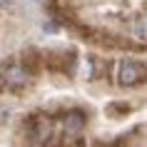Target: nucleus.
<instances>
[{
  "instance_id": "f257e3e1",
  "label": "nucleus",
  "mask_w": 147,
  "mask_h": 147,
  "mask_svg": "<svg viewBox=\"0 0 147 147\" xmlns=\"http://www.w3.org/2000/svg\"><path fill=\"white\" fill-rule=\"evenodd\" d=\"M142 80H147V67H142L140 62H132V60H125L122 65H120V70H117V82L120 85H137V82H142Z\"/></svg>"
},
{
  "instance_id": "f03ea898",
  "label": "nucleus",
  "mask_w": 147,
  "mask_h": 147,
  "mask_svg": "<svg viewBox=\"0 0 147 147\" xmlns=\"http://www.w3.org/2000/svg\"><path fill=\"white\" fill-rule=\"evenodd\" d=\"M3 82H5V87H10V90H23L28 82H30V72L23 67V65H18V62H13V65H8V67H3Z\"/></svg>"
},
{
  "instance_id": "7ed1b4c3",
  "label": "nucleus",
  "mask_w": 147,
  "mask_h": 147,
  "mask_svg": "<svg viewBox=\"0 0 147 147\" xmlns=\"http://www.w3.org/2000/svg\"><path fill=\"white\" fill-rule=\"evenodd\" d=\"M82 130H85V115L82 112H67L62 120V132L67 137H78Z\"/></svg>"
},
{
  "instance_id": "20e7f679",
  "label": "nucleus",
  "mask_w": 147,
  "mask_h": 147,
  "mask_svg": "<svg viewBox=\"0 0 147 147\" xmlns=\"http://www.w3.org/2000/svg\"><path fill=\"white\" fill-rule=\"evenodd\" d=\"M50 135H53V125L47 122V120H38V122L32 125V132H30V140L35 147H42L50 140Z\"/></svg>"
},
{
  "instance_id": "39448f33",
  "label": "nucleus",
  "mask_w": 147,
  "mask_h": 147,
  "mask_svg": "<svg viewBox=\"0 0 147 147\" xmlns=\"http://www.w3.org/2000/svg\"><path fill=\"white\" fill-rule=\"evenodd\" d=\"M130 38L135 40V42H147V15L137 18V20L130 25Z\"/></svg>"
}]
</instances>
